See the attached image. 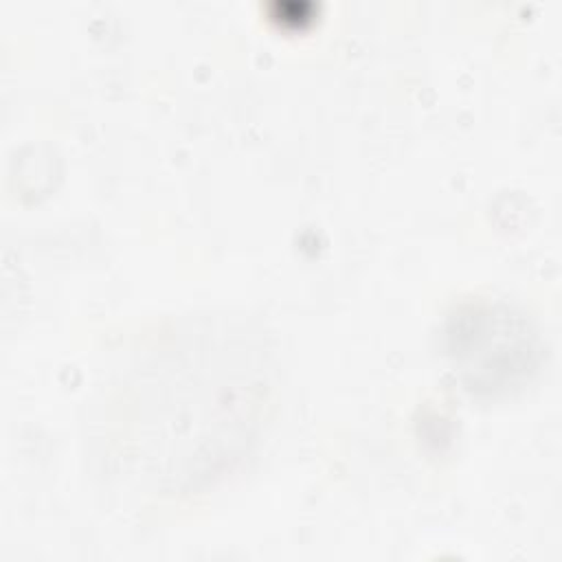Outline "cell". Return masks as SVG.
I'll return each instance as SVG.
<instances>
[{"label": "cell", "instance_id": "cell-1", "mask_svg": "<svg viewBox=\"0 0 562 562\" xmlns=\"http://www.w3.org/2000/svg\"><path fill=\"white\" fill-rule=\"evenodd\" d=\"M441 351L465 391L503 397L531 382L542 364V340L531 321L501 301H468L441 329Z\"/></svg>", "mask_w": 562, "mask_h": 562}]
</instances>
